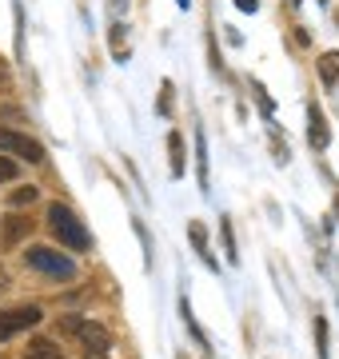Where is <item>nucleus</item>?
Returning <instances> with one entry per match:
<instances>
[{
	"label": "nucleus",
	"mask_w": 339,
	"mask_h": 359,
	"mask_svg": "<svg viewBox=\"0 0 339 359\" xmlns=\"http://www.w3.org/2000/svg\"><path fill=\"white\" fill-rule=\"evenodd\" d=\"M188 236H192V244H196L200 259H204L208 268H216V259H212V252H208V231H204V224H200V219H192V224H188Z\"/></svg>",
	"instance_id": "nucleus-7"
},
{
	"label": "nucleus",
	"mask_w": 339,
	"mask_h": 359,
	"mask_svg": "<svg viewBox=\"0 0 339 359\" xmlns=\"http://www.w3.org/2000/svg\"><path fill=\"white\" fill-rule=\"evenodd\" d=\"M335 212H339V196H335Z\"/></svg>",
	"instance_id": "nucleus-19"
},
{
	"label": "nucleus",
	"mask_w": 339,
	"mask_h": 359,
	"mask_svg": "<svg viewBox=\"0 0 339 359\" xmlns=\"http://www.w3.org/2000/svg\"><path fill=\"white\" fill-rule=\"evenodd\" d=\"M196 164H200V184L208 192V144H204V132H196Z\"/></svg>",
	"instance_id": "nucleus-11"
},
{
	"label": "nucleus",
	"mask_w": 339,
	"mask_h": 359,
	"mask_svg": "<svg viewBox=\"0 0 339 359\" xmlns=\"http://www.w3.org/2000/svg\"><path fill=\"white\" fill-rule=\"evenodd\" d=\"M0 156H20L28 164H40L44 160V148H40L32 136H20L13 128H0Z\"/></svg>",
	"instance_id": "nucleus-4"
},
{
	"label": "nucleus",
	"mask_w": 339,
	"mask_h": 359,
	"mask_svg": "<svg viewBox=\"0 0 339 359\" xmlns=\"http://www.w3.org/2000/svg\"><path fill=\"white\" fill-rule=\"evenodd\" d=\"M235 8H240V13H256V8H260V0H235Z\"/></svg>",
	"instance_id": "nucleus-17"
},
{
	"label": "nucleus",
	"mask_w": 339,
	"mask_h": 359,
	"mask_svg": "<svg viewBox=\"0 0 339 359\" xmlns=\"http://www.w3.org/2000/svg\"><path fill=\"white\" fill-rule=\"evenodd\" d=\"M60 335L76 339L84 359H108L112 355V335H108V327L88 320V316H64V320H60Z\"/></svg>",
	"instance_id": "nucleus-1"
},
{
	"label": "nucleus",
	"mask_w": 339,
	"mask_h": 359,
	"mask_svg": "<svg viewBox=\"0 0 339 359\" xmlns=\"http://www.w3.org/2000/svg\"><path fill=\"white\" fill-rule=\"evenodd\" d=\"M40 323V308H8V311H0V339H13V335L28 332V327H36Z\"/></svg>",
	"instance_id": "nucleus-5"
},
{
	"label": "nucleus",
	"mask_w": 339,
	"mask_h": 359,
	"mask_svg": "<svg viewBox=\"0 0 339 359\" xmlns=\"http://www.w3.org/2000/svg\"><path fill=\"white\" fill-rule=\"evenodd\" d=\"M32 200H36V188H20V192L13 196V204H16V208H25V204H32Z\"/></svg>",
	"instance_id": "nucleus-15"
},
{
	"label": "nucleus",
	"mask_w": 339,
	"mask_h": 359,
	"mask_svg": "<svg viewBox=\"0 0 339 359\" xmlns=\"http://www.w3.org/2000/svg\"><path fill=\"white\" fill-rule=\"evenodd\" d=\"M48 228H53V236H56L64 248H72V252H88L92 236H88V228H84V219H80L72 208L48 204Z\"/></svg>",
	"instance_id": "nucleus-2"
},
{
	"label": "nucleus",
	"mask_w": 339,
	"mask_h": 359,
	"mask_svg": "<svg viewBox=\"0 0 339 359\" xmlns=\"http://www.w3.org/2000/svg\"><path fill=\"white\" fill-rule=\"evenodd\" d=\"M315 355L327 359V320L324 316H315Z\"/></svg>",
	"instance_id": "nucleus-13"
},
{
	"label": "nucleus",
	"mask_w": 339,
	"mask_h": 359,
	"mask_svg": "<svg viewBox=\"0 0 339 359\" xmlns=\"http://www.w3.org/2000/svg\"><path fill=\"white\" fill-rule=\"evenodd\" d=\"M307 124H312V128H307V140H312V148H327V144H331V128H327V116L319 112V108H307Z\"/></svg>",
	"instance_id": "nucleus-6"
},
{
	"label": "nucleus",
	"mask_w": 339,
	"mask_h": 359,
	"mask_svg": "<svg viewBox=\"0 0 339 359\" xmlns=\"http://www.w3.org/2000/svg\"><path fill=\"white\" fill-rule=\"evenodd\" d=\"M168 152H172V176H184V140H180V132L168 136Z\"/></svg>",
	"instance_id": "nucleus-10"
},
{
	"label": "nucleus",
	"mask_w": 339,
	"mask_h": 359,
	"mask_svg": "<svg viewBox=\"0 0 339 359\" xmlns=\"http://www.w3.org/2000/svg\"><path fill=\"white\" fill-rule=\"evenodd\" d=\"M176 4H180V8H188V4H192V0H176Z\"/></svg>",
	"instance_id": "nucleus-18"
},
{
	"label": "nucleus",
	"mask_w": 339,
	"mask_h": 359,
	"mask_svg": "<svg viewBox=\"0 0 339 359\" xmlns=\"http://www.w3.org/2000/svg\"><path fill=\"white\" fill-rule=\"evenodd\" d=\"M0 180H16V164L8 156H0Z\"/></svg>",
	"instance_id": "nucleus-16"
},
{
	"label": "nucleus",
	"mask_w": 339,
	"mask_h": 359,
	"mask_svg": "<svg viewBox=\"0 0 339 359\" xmlns=\"http://www.w3.org/2000/svg\"><path fill=\"white\" fill-rule=\"evenodd\" d=\"M25 359H64V355H60V351H56L48 339H36V344L28 347V355H25Z\"/></svg>",
	"instance_id": "nucleus-12"
},
{
	"label": "nucleus",
	"mask_w": 339,
	"mask_h": 359,
	"mask_svg": "<svg viewBox=\"0 0 339 359\" xmlns=\"http://www.w3.org/2000/svg\"><path fill=\"white\" fill-rule=\"evenodd\" d=\"M25 231H32V219L25 216H8V224H4V244H16Z\"/></svg>",
	"instance_id": "nucleus-9"
},
{
	"label": "nucleus",
	"mask_w": 339,
	"mask_h": 359,
	"mask_svg": "<svg viewBox=\"0 0 339 359\" xmlns=\"http://www.w3.org/2000/svg\"><path fill=\"white\" fill-rule=\"evenodd\" d=\"M25 259H28V268L44 271V276H53V280H72V276H76V264H72L64 252H56V248H28Z\"/></svg>",
	"instance_id": "nucleus-3"
},
{
	"label": "nucleus",
	"mask_w": 339,
	"mask_h": 359,
	"mask_svg": "<svg viewBox=\"0 0 339 359\" xmlns=\"http://www.w3.org/2000/svg\"><path fill=\"white\" fill-rule=\"evenodd\" d=\"M220 228H223V244H228V259H232V264H240V252H235V240H232V224L223 219Z\"/></svg>",
	"instance_id": "nucleus-14"
},
{
	"label": "nucleus",
	"mask_w": 339,
	"mask_h": 359,
	"mask_svg": "<svg viewBox=\"0 0 339 359\" xmlns=\"http://www.w3.org/2000/svg\"><path fill=\"white\" fill-rule=\"evenodd\" d=\"M319 76H324L327 88L339 84V52H324V56H319Z\"/></svg>",
	"instance_id": "nucleus-8"
}]
</instances>
